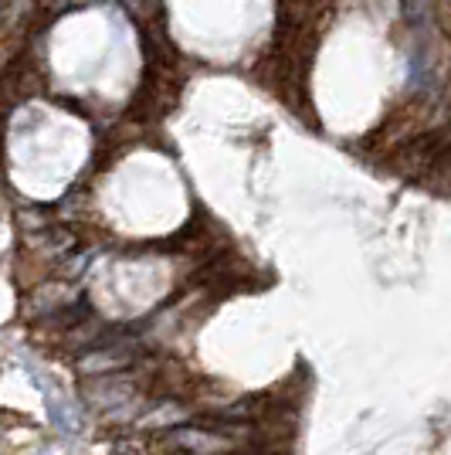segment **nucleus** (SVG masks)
<instances>
[{
	"instance_id": "1",
	"label": "nucleus",
	"mask_w": 451,
	"mask_h": 455,
	"mask_svg": "<svg viewBox=\"0 0 451 455\" xmlns=\"http://www.w3.org/2000/svg\"><path fill=\"white\" fill-rule=\"evenodd\" d=\"M132 357L130 354H95V357H85L82 361V371L85 374H99V371H119V367H126Z\"/></svg>"
},
{
	"instance_id": "2",
	"label": "nucleus",
	"mask_w": 451,
	"mask_h": 455,
	"mask_svg": "<svg viewBox=\"0 0 451 455\" xmlns=\"http://www.w3.org/2000/svg\"><path fill=\"white\" fill-rule=\"evenodd\" d=\"M428 4H431V0H404V11H407V18L411 20H417L428 14Z\"/></svg>"
},
{
	"instance_id": "3",
	"label": "nucleus",
	"mask_w": 451,
	"mask_h": 455,
	"mask_svg": "<svg viewBox=\"0 0 451 455\" xmlns=\"http://www.w3.org/2000/svg\"><path fill=\"white\" fill-rule=\"evenodd\" d=\"M0 14H4V0H0Z\"/></svg>"
}]
</instances>
